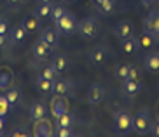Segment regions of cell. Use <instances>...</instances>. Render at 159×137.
<instances>
[{"label":"cell","instance_id":"obj_1","mask_svg":"<svg viewBox=\"0 0 159 137\" xmlns=\"http://www.w3.org/2000/svg\"><path fill=\"white\" fill-rule=\"evenodd\" d=\"M54 24H56L58 35H65L66 37V35H72V33L75 31V28H77V18H75L72 12L65 10V14H63L60 19H56Z\"/></svg>","mask_w":159,"mask_h":137},{"label":"cell","instance_id":"obj_2","mask_svg":"<svg viewBox=\"0 0 159 137\" xmlns=\"http://www.w3.org/2000/svg\"><path fill=\"white\" fill-rule=\"evenodd\" d=\"M150 114L147 110H140L138 113L133 116V123H131V128L135 130L136 134H140V135H145V134H149L150 130Z\"/></svg>","mask_w":159,"mask_h":137},{"label":"cell","instance_id":"obj_3","mask_svg":"<svg viewBox=\"0 0 159 137\" xmlns=\"http://www.w3.org/2000/svg\"><path fill=\"white\" fill-rule=\"evenodd\" d=\"M131 123H133V116L129 114L128 110H121L114 114V127H116V132L119 134V135L129 132Z\"/></svg>","mask_w":159,"mask_h":137},{"label":"cell","instance_id":"obj_4","mask_svg":"<svg viewBox=\"0 0 159 137\" xmlns=\"http://www.w3.org/2000/svg\"><path fill=\"white\" fill-rule=\"evenodd\" d=\"M79 31L80 35H82V38H86V40H91V38H96L100 33V23L98 19L94 18H86L80 21L79 24Z\"/></svg>","mask_w":159,"mask_h":137},{"label":"cell","instance_id":"obj_5","mask_svg":"<svg viewBox=\"0 0 159 137\" xmlns=\"http://www.w3.org/2000/svg\"><path fill=\"white\" fill-rule=\"evenodd\" d=\"M52 130H54L52 123L47 116H44L40 120H35V125H33V135L35 137H49V135H52Z\"/></svg>","mask_w":159,"mask_h":137},{"label":"cell","instance_id":"obj_6","mask_svg":"<svg viewBox=\"0 0 159 137\" xmlns=\"http://www.w3.org/2000/svg\"><path fill=\"white\" fill-rule=\"evenodd\" d=\"M103 97H105V89H103L102 83H98V82L91 83L88 89V102L89 104H93V106L100 104L103 101Z\"/></svg>","mask_w":159,"mask_h":137},{"label":"cell","instance_id":"obj_7","mask_svg":"<svg viewBox=\"0 0 159 137\" xmlns=\"http://www.w3.org/2000/svg\"><path fill=\"white\" fill-rule=\"evenodd\" d=\"M145 31L150 33L154 38L159 35V10H150L149 16L145 18Z\"/></svg>","mask_w":159,"mask_h":137},{"label":"cell","instance_id":"obj_8","mask_svg":"<svg viewBox=\"0 0 159 137\" xmlns=\"http://www.w3.org/2000/svg\"><path fill=\"white\" fill-rule=\"evenodd\" d=\"M65 111H68V101L65 96H58L54 94L51 99V113L54 118H58L60 114H63Z\"/></svg>","mask_w":159,"mask_h":137},{"label":"cell","instance_id":"obj_9","mask_svg":"<svg viewBox=\"0 0 159 137\" xmlns=\"http://www.w3.org/2000/svg\"><path fill=\"white\" fill-rule=\"evenodd\" d=\"M142 90V82L140 80H133V78H124L122 80V94L126 97H135Z\"/></svg>","mask_w":159,"mask_h":137},{"label":"cell","instance_id":"obj_10","mask_svg":"<svg viewBox=\"0 0 159 137\" xmlns=\"http://www.w3.org/2000/svg\"><path fill=\"white\" fill-rule=\"evenodd\" d=\"M114 33H116V37L119 40H126V38L133 37V33H135V28L129 21H119L114 28Z\"/></svg>","mask_w":159,"mask_h":137},{"label":"cell","instance_id":"obj_11","mask_svg":"<svg viewBox=\"0 0 159 137\" xmlns=\"http://www.w3.org/2000/svg\"><path fill=\"white\" fill-rule=\"evenodd\" d=\"M107 57H108V52H107V49H105L103 45L94 47V49H91V52H89V63L94 64V66H102V64H105Z\"/></svg>","mask_w":159,"mask_h":137},{"label":"cell","instance_id":"obj_12","mask_svg":"<svg viewBox=\"0 0 159 137\" xmlns=\"http://www.w3.org/2000/svg\"><path fill=\"white\" fill-rule=\"evenodd\" d=\"M51 50H52V45H49V44H47L46 40H42V38H39L32 47V52L37 59H46L47 56L51 54Z\"/></svg>","mask_w":159,"mask_h":137},{"label":"cell","instance_id":"obj_13","mask_svg":"<svg viewBox=\"0 0 159 137\" xmlns=\"http://www.w3.org/2000/svg\"><path fill=\"white\" fill-rule=\"evenodd\" d=\"M143 66L150 73H157L159 71V50H150L149 54L143 57Z\"/></svg>","mask_w":159,"mask_h":137},{"label":"cell","instance_id":"obj_14","mask_svg":"<svg viewBox=\"0 0 159 137\" xmlns=\"http://www.w3.org/2000/svg\"><path fill=\"white\" fill-rule=\"evenodd\" d=\"M25 30L28 33H35L39 31V28H40V18L37 16V12H28L26 16L23 18V23Z\"/></svg>","mask_w":159,"mask_h":137},{"label":"cell","instance_id":"obj_15","mask_svg":"<svg viewBox=\"0 0 159 137\" xmlns=\"http://www.w3.org/2000/svg\"><path fill=\"white\" fill-rule=\"evenodd\" d=\"M122 42V52L128 56H133L140 50V44H138V38L135 37H129L126 40H121Z\"/></svg>","mask_w":159,"mask_h":137},{"label":"cell","instance_id":"obj_16","mask_svg":"<svg viewBox=\"0 0 159 137\" xmlns=\"http://www.w3.org/2000/svg\"><path fill=\"white\" fill-rule=\"evenodd\" d=\"M28 31L25 30L23 24H18V26L12 28V31H11V42L14 44V45H19V44H23L25 38H26Z\"/></svg>","mask_w":159,"mask_h":137},{"label":"cell","instance_id":"obj_17","mask_svg":"<svg viewBox=\"0 0 159 137\" xmlns=\"http://www.w3.org/2000/svg\"><path fill=\"white\" fill-rule=\"evenodd\" d=\"M46 114H47V106L44 104V102H33V104L30 106V116H32L33 122L44 118Z\"/></svg>","mask_w":159,"mask_h":137},{"label":"cell","instance_id":"obj_18","mask_svg":"<svg viewBox=\"0 0 159 137\" xmlns=\"http://www.w3.org/2000/svg\"><path fill=\"white\" fill-rule=\"evenodd\" d=\"M70 82L68 80H54V85H52V94H58V96H66L70 94Z\"/></svg>","mask_w":159,"mask_h":137},{"label":"cell","instance_id":"obj_19","mask_svg":"<svg viewBox=\"0 0 159 137\" xmlns=\"http://www.w3.org/2000/svg\"><path fill=\"white\" fill-rule=\"evenodd\" d=\"M52 85H54L52 80H47V78L40 77V75H39L37 80H35V87H37L39 92H42V94H51V92H52Z\"/></svg>","mask_w":159,"mask_h":137},{"label":"cell","instance_id":"obj_20","mask_svg":"<svg viewBox=\"0 0 159 137\" xmlns=\"http://www.w3.org/2000/svg\"><path fill=\"white\" fill-rule=\"evenodd\" d=\"M4 96L7 97L11 108H12V106H19V102H21V90H19L18 87H9L5 90Z\"/></svg>","mask_w":159,"mask_h":137},{"label":"cell","instance_id":"obj_21","mask_svg":"<svg viewBox=\"0 0 159 137\" xmlns=\"http://www.w3.org/2000/svg\"><path fill=\"white\" fill-rule=\"evenodd\" d=\"M40 38H42V40H46L49 45L56 47V45H58V40H60V35H58L56 30L46 28V30H42V33H40Z\"/></svg>","mask_w":159,"mask_h":137},{"label":"cell","instance_id":"obj_22","mask_svg":"<svg viewBox=\"0 0 159 137\" xmlns=\"http://www.w3.org/2000/svg\"><path fill=\"white\" fill-rule=\"evenodd\" d=\"M51 64L58 73H63V71L68 68V57H66L65 54H58V56H54V59H52Z\"/></svg>","mask_w":159,"mask_h":137},{"label":"cell","instance_id":"obj_23","mask_svg":"<svg viewBox=\"0 0 159 137\" xmlns=\"http://www.w3.org/2000/svg\"><path fill=\"white\" fill-rule=\"evenodd\" d=\"M75 125V116L70 111H65L56 118V127H74Z\"/></svg>","mask_w":159,"mask_h":137},{"label":"cell","instance_id":"obj_24","mask_svg":"<svg viewBox=\"0 0 159 137\" xmlns=\"http://www.w3.org/2000/svg\"><path fill=\"white\" fill-rule=\"evenodd\" d=\"M37 16L40 19H49L51 18V12H52V4H46V2H39L37 5Z\"/></svg>","mask_w":159,"mask_h":137},{"label":"cell","instance_id":"obj_25","mask_svg":"<svg viewBox=\"0 0 159 137\" xmlns=\"http://www.w3.org/2000/svg\"><path fill=\"white\" fill-rule=\"evenodd\" d=\"M154 40L156 38L150 35V33H142L140 35V38H138V44H140V49H149V47H152L154 45Z\"/></svg>","mask_w":159,"mask_h":137},{"label":"cell","instance_id":"obj_26","mask_svg":"<svg viewBox=\"0 0 159 137\" xmlns=\"http://www.w3.org/2000/svg\"><path fill=\"white\" fill-rule=\"evenodd\" d=\"M40 77H44V78H47V80H56V77H58V71L54 68H52V64H49V66H46V68H42L40 69Z\"/></svg>","mask_w":159,"mask_h":137},{"label":"cell","instance_id":"obj_27","mask_svg":"<svg viewBox=\"0 0 159 137\" xmlns=\"http://www.w3.org/2000/svg\"><path fill=\"white\" fill-rule=\"evenodd\" d=\"M128 71H129V64H126V63H119L116 66V77L121 78V80H124L128 77Z\"/></svg>","mask_w":159,"mask_h":137},{"label":"cell","instance_id":"obj_28","mask_svg":"<svg viewBox=\"0 0 159 137\" xmlns=\"http://www.w3.org/2000/svg\"><path fill=\"white\" fill-rule=\"evenodd\" d=\"M96 4H98L100 10L105 12V14H108V12L114 10V0H96Z\"/></svg>","mask_w":159,"mask_h":137},{"label":"cell","instance_id":"obj_29","mask_svg":"<svg viewBox=\"0 0 159 137\" xmlns=\"http://www.w3.org/2000/svg\"><path fill=\"white\" fill-rule=\"evenodd\" d=\"M9 101H7V97L4 96V94H0V116H5V114L9 113Z\"/></svg>","mask_w":159,"mask_h":137},{"label":"cell","instance_id":"obj_30","mask_svg":"<svg viewBox=\"0 0 159 137\" xmlns=\"http://www.w3.org/2000/svg\"><path fill=\"white\" fill-rule=\"evenodd\" d=\"M74 127H58L56 130V135L58 137H72L74 135V130H72Z\"/></svg>","mask_w":159,"mask_h":137},{"label":"cell","instance_id":"obj_31","mask_svg":"<svg viewBox=\"0 0 159 137\" xmlns=\"http://www.w3.org/2000/svg\"><path fill=\"white\" fill-rule=\"evenodd\" d=\"M65 14V9L61 7V5H52V12H51V18L56 21V19H60L61 16Z\"/></svg>","mask_w":159,"mask_h":137},{"label":"cell","instance_id":"obj_32","mask_svg":"<svg viewBox=\"0 0 159 137\" xmlns=\"http://www.w3.org/2000/svg\"><path fill=\"white\" fill-rule=\"evenodd\" d=\"M126 78H133V80H140V71L136 66H129V71H128Z\"/></svg>","mask_w":159,"mask_h":137},{"label":"cell","instance_id":"obj_33","mask_svg":"<svg viewBox=\"0 0 159 137\" xmlns=\"http://www.w3.org/2000/svg\"><path fill=\"white\" fill-rule=\"evenodd\" d=\"M9 135H11V137H28V132H26L25 128H14V130H12Z\"/></svg>","mask_w":159,"mask_h":137},{"label":"cell","instance_id":"obj_34","mask_svg":"<svg viewBox=\"0 0 159 137\" xmlns=\"http://www.w3.org/2000/svg\"><path fill=\"white\" fill-rule=\"evenodd\" d=\"M0 35H4V37L9 35V26H7V23L4 19H0Z\"/></svg>","mask_w":159,"mask_h":137},{"label":"cell","instance_id":"obj_35","mask_svg":"<svg viewBox=\"0 0 159 137\" xmlns=\"http://www.w3.org/2000/svg\"><path fill=\"white\" fill-rule=\"evenodd\" d=\"M23 0H7V5H9L11 9H14V7H19Z\"/></svg>","mask_w":159,"mask_h":137},{"label":"cell","instance_id":"obj_36","mask_svg":"<svg viewBox=\"0 0 159 137\" xmlns=\"http://www.w3.org/2000/svg\"><path fill=\"white\" fill-rule=\"evenodd\" d=\"M150 130H152V134H154V135L159 137V120L156 122L154 125H150Z\"/></svg>","mask_w":159,"mask_h":137},{"label":"cell","instance_id":"obj_37","mask_svg":"<svg viewBox=\"0 0 159 137\" xmlns=\"http://www.w3.org/2000/svg\"><path fill=\"white\" fill-rule=\"evenodd\" d=\"M142 5H145V7H149L150 4H154V0H138Z\"/></svg>","mask_w":159,"mask_h":137},{"label":"cell","instance_id":"obj_38","mask_svg":"<svg viewBox=\"0 0 159 137\" xmlns=\"http://www.w3.org/2000/svg\"><path fill=\"white\" fill-rule=\"evenodd\" d=\"M4 128H5V118L4 116H0V132H2Z\"/></svg>","mask_w":159,"mask_h":137},{"label":"cell","instance_id":"obj_39","mask_svg":"<svg viewBox=\"0 0 159 137\" xmlns=\"http://www.w3.org/2000/svg\"><path fill=\"white\" fill-rule=\"evenodd\" d=\"M4 44H5V37H4V35H0V49L4 47Z\"/></svg>","mask_w":159,"mask_h":137},{"label":"cell","instance_id":"obj_40","mask_svg":"<svg viewBox=\"0 0 159 137\" xmlns=\"http://www.w3.org/2000/svg\"><path fill=\"white\" fill-rule=\"evenodd\" d=\"M39 2H46V4H52V0H39Z\"/></svg>","mask_w":159,"mask_h":137},{"label":"cell","instance_id":"obj_41","mask_svg":"<svg viewBox=\"0 0 159 137\" xmlns=\"http://www.w3.org/2000/svg\"><path fill=\"white\" fill-rule=\"evenodd\" d=\"M0 135H4V132H0Z\"/></svg>","mask_w":159,"mask_h":137},{"label":"cell","instance_id":"obj_42","mask_svg":"<svg viewBox=\"0 0 159 137\" xmlns=\"http://www.w3.org/2000/svg\"><path fill=\"white\" fill-rule=\"evenodd\" d=\"M156 40H159V35H157V38H156Z\"/></svg>","mask_w":159,"mask_h":137},{"label":"cell","instance_id":"obj_43","mask_svg":"<svg viewBox=\"0 0 159 137\" xmlns=\"http://www.w3.org/2000/svg\"><path fill=\"white\" fill-rule=\"evenodd\" d=\"M70 2H72V0H70Z\"/></svg>","mask_w":159,"mask_h":137}]
</instances>
